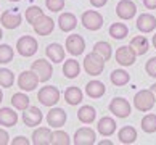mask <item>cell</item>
I'll use <instances>...</instances> for the list:
<instances>
[{
  "instance_id": "1",
  "label": "cell",
  "mask_w": 156,
  "mask_h": 145,
  "mask_svg": "<svg viewBox=\"0 0 156 145\" xmlns=\"http://www.w3.org/2000/svg\"><path fill=\"white\" fill-rule=\"evenodd\" d=\"M84 69L90 76H100L105 69V60L92 50V53H89L84 58Z\"/></svg>"
},
{
  "instance_id": "2",
  "label": "cell",
  "mask_w": 156,
  "mask_h": 145,
  "mask_svg": "<svg viewBox=\"0 0 156 145\" xmlns=\"http://www.w3.org/2000/svg\"><path fill=\"white\" fill-rule=\"evenodd\" d=\"M37 98L44 107L51 108L60 102V90L55 85H45L37 92Z\"/></svg>"
},
{
  "instance_id": "3",
  "label": "cell",
  "mask_w": 156,
  "mask_h": 145,
  "mask_svg": "<svg viewBox=\"0 0 156 145\" xmlns=\"http://www.w3.org/2000/svg\"><path fill=\"white\" fill-rule=\"evenodd\" d=\"M154 95L150 89H145V90H138L135 97H134V107L138 110V111H150L153 107H154Z\"/></svg>"
},
{
  "instance_id": "4",
  "label": "cell",
  "mask_w": 156,
  "mask_h": 145,
  "mask_svg": "<svg viewBox=\"0 0 156 145\" xmlns=\"http://www.w3.org/2000/svg\"><path fill=\"white\" fill-rule=\"evenodd\" d=\"M80 23L85 29L89 31H98L103 26V16L98 13L97 10H87L80 16Z\"/></svg>"
},
{
  "instance_id": "5",
  "label": "cell",
  "mask_w": 156,
  "mask_h": 145,
  "mask_svg": "<svg viewBox=\"0 0 156 145\" xmlns=\"http://www.w3.org/2000/svg\"><path fill=\"white\" fill-rule=\"evenodd\" d=\"M37 40L34 39L32 36H23L18 39L16 42V52L21 55V56H32L37 53Z\"/></svg>"
},
{
  "instance_id": "6",
  "label": "cell",
  "mask_w": 156,
  "mask_h": 145,
  "mask_svg": "<svg viewBox=\"0 0 156 145\" xmlns=\"http://www.w3.org/2000/svg\"><path fill=\"white\" fill-rule=\"evenodd\" d=\"M31 69L39 76L40 82H47L51 78V74H53V66H51V63L48 60H44V58H39V60L32 61Z\"/></svg>"
},
{
  "instance_id": "7",
  "label": "cell",
  "mask_w": 156,
  "mask_h": 145,
  "mask_svg": "<svg viewBox=\"0 0 156 145\" xmlns=\"http://www.w3.org/2000/svg\"><path fill=\"white\" fill-rule=\"evenodd\" d=\"M109 111H111L116 118H127L132 113L130 103L122 97H114L111 102H109Z\"/></svg>"
},
{
  "instance_id": "8",
  "label": "cell",
  "mask_w": 156,
  "mask_h": 145,
  "mask_svg": "<svg viewBox=\"0 0 156 145\" xmlns=\"http://www.w3.org/2000/svg\"><path fill=\"white\" fill-rule=\"evenodd\" d=\"M39 82H40L39 76L32 71V69H29V71H23L18 76V87L21 90H24V92L34 90L39 85Z\"/></svg>"
},
{
  "instance_id": "9",
  "label": "cell",
  "mask_w": 156,
  "mask_h": 145,
  "mask_svg": "<svg viewBox=\"0 0 156 145\" xmlns=\"http://www.w3.org/2000/svg\"><path fill=\"white\" fill-rule=\"evenodd\" d=\"M85 50V40L82 36L79 34H71L68 36L66 39V52L71 53L73 56H77V55H82Z\"/></svg>"
},
{
  "instance_id": "10",
  "label": "cell",
  "mask_w": 156,
  "mask_h": 145,
  "mask_svg": "<svg viewBox=\"0 0 156 145\" xmlns=\"http://www.w3.org/2000/svg\"><path fill=\"white\" fill-rule=\"evenodd\" d=\"M116 15L121 20H132L137 15V5L132 0H119L116 5Z\"/></svg>"
},
{
  "instance_id": "11",
  "label": "cell",
  "mask_w": 156,
  "mask_h": 145,
  "mask_svg": "<svg viewBox=\"0 0 156 145\" xmlns=\"http://www.w3.org/2000/svg\"><path fill=\"white\" fill-rule=\"evenodd\" d=\"M32 27H34V31H36V34H39V36H50L55 29V23L50 16L42 15L34 21Z\"/></svg>"
},
{
  "instance_id": "12",
  "label": "cell",
  "mask_w": 156,
  "mask_h": 145,
  "mask_svg": "<svg viewBox=\"0 0 156 145\" xmlns=\"http://www.w3.org/2000/svg\"><path fill=\"white\" fill-rule=\"evenodd\" d=\"M137 53L132 50L130 45H122L116 50V61L121 66H132L135 63Z\"/></svg>"
},
{
  "instance_id": "13",
  "label": "cell",
  "mask_w": 156,
  "mask_h": 145,
  "mask_svg": "<svg viewBox=\"0 0 156 145\" xmlns=\"http://www.w3.org/2000/svg\"><path fill=\"white\" fill-rule=\"evenodd\" d=\"M68 119V114L65 113L63 108H51L47 113V123L51 129H60V127L65 126Z\"/></svg>"
},
{
  "instance_id": "14",
  "label": "cell",
  "mask_w": 156,
  "mask_h": 145,
  "mask_svg": "<svg viewBox=\"0 0 156 145\" xmlns=\"http://www.w3.org/2000/svg\"><path fill=\"white\" fill-rule=\"evenodd\" d=\"M97 134L92 127H80L74 134V143L76 145H94L95 143Z\"/></svg>"
},
{
  "instance_id": "15",
  "label": "cell",
  "mask_w": 156,
  "mask_h": 145,
  "mask_svg": "<svg viewBox=\"0 0 156 145\" xmlns=\"http://www.w3.org/2000/svg\"><path fill=\"white\" fill-rule=\"evenodd\" d=\"M44 114L37 107H27L23 113V123H24L27 127H36L42 123Z\"/></svg>"
},
{
  "instance_id": "16",
  "label": "cell",
  "mask_w": 156,
  "mask_h": 145,
  "mask_svg": "<svg viewBox=\"0 0 156 145\" xmlns=\"http://www.w3.org/2000/svg\"><path fill=\"white\" fill-rule=\"evenodd\" d=\"M21 15L16 10H5L2 13V18H0V23L5 29H16L21 24Z\"/></svg>"
},
{
  "instance_id": "17",
  "label": "cell",
  "mask_w": 156,
  "mask_h": 145,
  "mask_svg": "<svg viewBox=\"0 0 156 145\" xmlns=\"http://www.w3.org/2000/svg\"><path fill=\"white\" fill-rule=\"evenodd\" d=\"M154 27H156V18L151 13H142L137 18V29L140 32H143V34L153 32Z\"/></svg>"
},
{
  "instance_id": "18",
  "label": "cell",
  "mask_w": 156,
  "mask_h": 145,
  "mask_svg": "<svg viewBox=\"0 0 156 145\" xmlns=\"http://www.w3.org/2000/svg\"><path fill=\"white\" fill-rule=\"evenodd\" d=\"M58 26L63 32H71L76 29L77 26V18L74 13H69V11H66V13H61L60 18H58Z\"/></svg>"
},
{
  "instance_id": "19",
  "label": "cell",
  "mask_w": 156,
  "mask_h": 145,
  "mask_svg": "<svg viewBox=\"0 0 156 145\" xmlns=\"http://www.w3.org/2000/svg\"><path fill=\"white\" fill-rule=\"evenodd\" d=\"M97 131L100 132L103 137H109L116 132V121L109 116H103L97 124Z\"/></svg>"
},
{
  "instance_id": "20",
  "label": "cell",
  "mask_w": 156,
  "mask_h": 145,
  "mask_svg": "<svg viewBox=\"0 0 156 145\" xmlns=\"http://www.w3.org/2000/svg\"><path fill=\"white\" fill-rule=\"evenodd\" d=\"M106 92V85L98 79H94L85 85V94H87L90 98H101Z\"/></svg>"
},
{
  "instance_id": "21",
  "label": "cell",
  "mask_w": 156,
  "mask_h": 145,
  "mask_svg": "<svg viewBox=\"0 0 156 145\" xmlns=\"http://www.w3.org/2000/svg\"><path fill=\"white\" fill-rule=\"evenodd\" d=\"M45 53H47L48 60L53 63H61L65 61V49L60 44H48L47 49H45Z\"/></svg>"
},
{
  "instance_id": "22",
  "label": "cell",
  "mask_w": 156,
  "mask_h": 145,
  "mask_svg": "<svg viewBox=\"0 0 156 145\" xmlns=\"http://www.w3.org/2000/svg\"><path fill=\"white\" fill-rule=\"evenodd\" d=\"M82 97H84V94L77 85H71L65 90V102L71 107L79 105V103L82 102Z\"/></svg>"
},
{
  "instance_id": "23",
  "label": "cell",
  "mask_w": 156,
  "mask_h": 145,
  "mask_svg": "<svg viewBox=\"0 0 156 145\" xmlns=\"http://www.w3.org/2000/svg\"><path fill=\"white\" fill-rule=\"evenodd\" d=\"M18 123V113L11 108H0V126L13 127Z\"/></svg>"
},
{
  "instance_id": "24",
  "label": "cell",
  "mask_w": 156,
  "mask_h": 145,
  "mask_svg": "<svg viewBox=\"0 0 156 145\" xmlns=\"http://www.w3.org/2000/svg\"><path fill=\"white\" fill-rule=\"evenodd\" d=\"M50 136H51V131L48 127H37L32 132L31 139L34 145H50Z\"/></svg>"
},
{
  "instance_id": "25",
  "label": "cell",
  "mask_w": 156,
  "mask_h": 145,
  "mask_svg": "<svg viewBox=\"0 0 156 145\" xmlns=\"http://www.w3.org/2000/svg\"><path fill=\"white\" fill-rule=\"evenodd\" d=\"M130 47L137 53V56L138 55H145L148 52V49H150V42H148V39L145 36H135L130 40Z\"/></svg>"
},
{
  "instance_id": "26",
  "label": "cell",
  "mask_w": 156,
  "mask_h": 145,
  "mask_svg": "<svg viewBox=\"0 0 156 145\" xmlns=\"http://www.w3.org/2000/svg\"><path fill=\"white\" fill-rule=\"evenodd\" d=\"M95 118H97V111H95L94 107L84 105V107L79 108V111H77V119L80 121V123H84V124H92V123L95 121Z\"/></svg>"
},
{
  "instance_id": "27",
  "label": "cell",
  "mask_w": 156,
  "mask_h": 145,
  "mask_svg": "<svg viewBox=\"0 0 156 145\" xmlns=\"http://www.w3.org/2000/svg\"><path fill=\"white\" fill-rule=\"evenodd\" d=\"M79 73H80V65H79V61L74 60V58H69V60H66L63 63V74H65L68 79L77 78Z\"/></svg>"
},
{
  "instance_id": "28",
  "label": "cell",
  "mask_w": 156,
  "mask_h": 145,
  "mask_svg": "<svg viewBox=\"0 0 156 145\" xmlns=\"http://www.w3.org/2000/svg\"><path fill=\"white\" fill-rule=\"evenodd\" d=\"M118 139H119L121 143H126V145L134 143L137 140V131L132 126H124V127H121V129H119Z\"/></svg>"
},
{
  "instance_id": "29",
  "label": "cell",
  "mask_w": 156,
  "mask_h": 145,
  "mask_svg": "<svg viewBox=\"0 0 156 145\" xmlns=\"http://www.w3.org/2000/svg\"><path fill=\"white\" fill-rule=\"evenodd\" d=\"M108 32H109V36H111L113 39L122 40L127 34H129V27H127L124 23H113V24L109 26Z\"/></svg>"
},
{
  "instance_id": "30",
  "label": "cell",
  "mask_w": 156,
  "mask_h": 145,
  "mask_svg": "<svg viewBox=\"0 0 156 145\" xmlns=\"http://www.w3.org/2000/svg\"><path fill=\"white\" fill-rule=\"evenodd\" d=\"M109 79H111V82L114 85L122 87L130 81V76H129L127 71H124V69H114V71L111 73V76H109Z\"/></svg>"
},
{
  "instance_id": "31",
  "label": "cell",
  "mask_w": 156,
  "mask_h": 145,
  "mask_svg": "<svg viewBox=\"0 0 156 145\" xmlns=\"http://www.w3.org/2000/svg\"><path fill=\"white\" fill-rule=\"evenodd\" d=\"M71 143V139H69V136L66 134L65 131L61 129H56L51 132L50 136V145H69Z\"/></svg>"
},
{
  "instance_id": "32",
  "label": "cell",
  "mask_w": 156,
  "mask_h": 145,
  "mask_svg": "<svg viewBox=\"0 0 156 145\" xmlns=\"http://www.w3.org/2000/svg\"><path fill=\"white\" fill-rule=\"evenodd\" d=\"M11 105H13L16 110L24 111V110L29 107V97H27L26 94H23V92H18V94L11 95Z\"/></svg>"
},
{
  "instance_id": "33",
  "label": "cell",
  "mask_w": 156,
  "mask_h": 145,
  "mask_svg": "<svg viewBox=\"0 0 156 145\" xmlns=\"http://www.w3.org/2000/svg\"><path fill=\"white\" fill-rule=\"evenodd\" d=\"M94 52L100 55L105 61H108L109 58H111V45H109L108 42H105V40L97 42V44L94 45Z\"/></svg>"
},
{
  "instance_id": "34",
  "label": "cell",
  "mask_w": 156,
  "mask_h": 145,
  "mask_svg": "<svg viewBox=\"0 0 156 145\" xmlns=\"http://www.w3.org/2000/svg\"><path fill=\"white\" fill-rule=\"evenodd\" d=\"M142 129H143V132H147V134L156 132V114L154 113H148L147 116H143Z\"/></svg>"
},
{
  "instance_id": "35",
  "label": "cell",
  "mask_w": 156,
  "mask_h": 145,
  "mask_svg": "<svg viewBox=\"0 0 156 145\" xmlns=\"http://www.w3.org/2000/svg\"><path fill=\"white\" fill-rule=\"evenodd\" d=\"M15 84V74L8 68H0V85L8 89Z\"/></svg>"
},
{
  "instance_id": "36",
  "label": "cell",
  "mask_w": 156,
  "mask_h": 145,
  "mask_svg": "<svg viewBox=\"0 0 156 145\" xmlns=\"http://www.w3.org/2000/svg\"><path fill=\"white\" fill-rule=\"evenodd\" d=\"M13 56H15V52L8 44L0 45V65H7V63H10L11 60H13Z\"/></svg>"
},
{
  "instance_id": "37",
  "label": "cell",
  "mask_w": 156,
  "mask_h": 145,
  "mask_svg": "<svg viewBox=\"0 0 156 145\" xmlns=\"http://www.w3.org/2000/svg\"><path fill=\"white\" fill-rule=\"evenodd\" d=\"M44 15V10L40 8V7H36V5H32V7H29L26 10V20H27V23L29 24H34V21H36L39 16H42Z\"/></svg>"
},
{
  "instance_id": "38",
  "label": "cell",
  "mask_w": 156,
  "mask_h": 145,
  "mask_svg": "<svg viewBox=\"0 0 156 145\" xmlns=\"http://www.w3.org/2000/svg\"><path fill=\"white\" fill-rule=\"evenodd\" d=\"M45 7H47L50 11H61L65 8V0H45Z\"/></svg>"
},
{
  "instance_id": "39",
  "label": "cell",
  "mask_w": 156,
  "mask_h": 145,
  "mask_svg": "<svg viewBox=\"0 0 156 145\" xmlns=\"http://www.w3.org/2000/svg\"><path fill=\"white\" fill-rule=\"evenodd\" d=\"M145 71H147V74H148L150 78H156V56L150 58V60L147 61Z\"/></svg>"
},
{
  "instance_id": "40",
  "label": "cell",
  "mask_w": 156,
  "mask_h": 145,
  "mask_svg": "<svg viewBox=\"0 0 156 145\" xmlns=\"http://www.w3.org/2000/svg\"><path fill=\"white\" fill-rule=\"evenodd\" d=\"M10 143V137H8V132L0 127V145H8Z\"/></svg>"
},
{
  "instance_id": "41",
  "label": "cell",
  "mask_w": 156,
  "mask_h": 145,
  "mask_svg": "<svg viewBox=\"0 0 156 145\" xmlns=\"http://www.w3.org/2000/svg\"><path fill=\"white\" fill-rule=\"evenodd\" d=\"M31 142L27 140V137H23V136H20V137H15L13 140H11V145H29Z\"/></svg>"
},
{
  "instance_id": "42",
  "label": "cell",
  "mask_w": 156,
  "mask_h": 145,
  "mask_svg": "<svg viewBox=\"0 0 156 145\" xmlns=\"http://www.w3.org/2000/svg\"><path fill=\"white\" fill-rule=\"evenodd\" d=\"M89 2L92 3V7H95V8H101V7H105V5L108 3V0H89Z\"/></svg>"
},
{
  "instance_id": "43",
  "label": "cell",
  "mask_w": 156,
  "mask_h": 145,
  "mask_svg": "<svg viewBox=\"0 0 156 145\" xmlns=\"http://www.w3.org/2000/svg\"><path fill=\"white\" fill-rule=\"evenodd\" d=\"M143 5L148 10H156V0H143Z\"/></svg>"
},
{
  "instance_id": "44",
  "label": "cell",
  "mask_w": 156,
  "mask_h": 145,
  "mask_svg": "<svg viewBox=\"0 0 156 145\" xmlns=\"http://www.w3.org/2000/svg\"><path fill=\"white\" fill-rule=\"evenodd\" d=\"M150 90L153 92V95H154V100H156V84H153L151 87H150Z\"/></svg>"
},
{
  "instance_id": "45",
  "label": "cell",
  "mask_w": 156,
  "mask_h": 145,
  "mask_svg": "<svg viewBox=\"0 0 156 145\" xmlns=\"http://www.w3.org/2000/svg\"><path fill=\"white\" fill-rule=\"evenodd\" d=\"M100 145H113V142H111V140H101Z\"/></svg>"
},
{
  "instance_id": "46",
  "label": "cell",
  "mask_w": 156,
  "mask_h": 145,
  "mask_svg": "<svg viewBox=\"0 0 156 145\" xmlns=\"http://www.w3.org/2000/svg\"><path fill=\"white\" fill-rule=\"evenodd\" d=\"M2 100H3V92H2V89H0V103H2Z\"/></svg>"
},
{
  "instance_id": "47",
  "label": "cell",
  "mask_w": 156,
  "mask_h": 145,
  "mask_svg": "<svg viewBox=\"0 0 156 145\" xmlns=\"http://www.w3.org/2000/svg\"><path fill=\"white\" fill-rule=\"evenodd\" d=\"M153 45H154V49H156V34L153 36Z\"/></svg>"
},
{
  "instance_id": "48",
  "label": "cell",
  "mask_w": 156,
  "mask_h": 145,
  "mask_svg": "<svg viewBox=\"0 0 156 145\" xmlns=\"http://www.w3.org/2000/svg\"><path fill=\"white\" fill-rule=\"evenodd\" d=\"M2 37H3V32H2V27H0V40H2Z\"/></svg>"
},
{
  "instance_id": "49",
  "label": "cell",
  "mask_w": 156,
  "mask_h": 145,
  "mask_svg": "<svg viewBox=\"0 0 156 145\" xmlns=\"http://www.w3.org/2000/svg\"><path fill=\"white\" fill-rule=\"evenodd\" d=\"M10 2H20V0H10Z\"/></svg>"
}]
</instances>
